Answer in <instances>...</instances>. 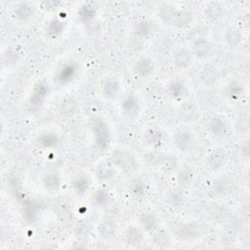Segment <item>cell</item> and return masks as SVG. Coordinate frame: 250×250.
<instances>
[{
    "instance_id": "cell-32",
    "label": "cell",
    "mask_w": 250,
    "mask_h": 250,
    "mask_svg": "<svg viewBox=\"0 0 250 250\" xmlns=\"http://www.w3.org/2000/svg\"><path fill=\"white\" fill-rule=\"evenodd\" d=\"M110 200V193L109 191L104 188H99L94 190L91 196L92 203L100 208L105 207Z\"/></svg>"
},
{
    "instance_id": "cell-34",
    "label": "cell",
    "mask_w": 250,
    "mask_h": 250,
    "mask_svg": "<svg viewBox=\"0 0 250 250\" xmlns=\"http://www.w3.org/2000/svg\"><path fill=\"white\" fill-rule=\"evenodd\" d=\"M21 58V53L15 46H9L2 54V63L4 66L14 65Z\"/></svg>"
},
{
    "instance_id": "cell-17",
    "label": "cell",
    "mask_w": 250,
    "mask_h": 250,
    "mask_svg": "<svg viewBox=\"0 0 250 250\" xmlns=\"http://www.w3.org/2000/svg\"><path fill=\"white\" fill-rule=\"evenodd\" d=\"M225 9L222 3L217 1L208 2L204 8V16L210 22H217L224 17Z\"/></svg>"
},
{
    "instance_id": "cell-7",
    "label": "cell",
    "mask_w": 250,
    "mask_h": 250,
    "mask_svg": "<svg viewBox=\"0 0 250 250\" xmlns=\"http://www.w3.org/2000/svg\"><path fill=\"white\" fill-rule=\"evenodd\" d=\"M120 108L126 117L136 118L141 111V104L134 94H128L121 101Z\"/></svg>"
},
{
    "instance_id": "cell-2",
    "label": "cell",
    "mask_w": 250,
    "mask_h": 250,
    "mask_svg": "<svg viewBox=\"0 0 250 250\" xmlns=\"http://www.w3.org/2000/svg\"><path fill=\"white\" fill-rule=\"evenodd\" d=\"M92 131L98 148L106 149L111 142V133L107 123L101 117H95L92 122Z\"/></svg>"
},
{
    "instance_id": "cell-30",
    "label": "cell",
    "mask_w": 250,
    "mask_h": 250,
    "mask_svg": "<svg viewBox=\"0 0 250 250\" xmlns=\"http://www.w3.org/2000/svg\"><path fill=\"white\" fill-rule=\"evenodd\" d=\"M39 214V207L32 199H27L22 205V216L24 220L30 224L36 222Z\"/></svg>"
},
{
    "instance_id": "cell-16",
    "label": "cell",
    "mask_w": 250,
    "mask_h": 250,
    "mask_svg": "<svg viewBox=\"0 0 250 250\" xmlns=\"http://www.w3.org/2000/svg\"><path fill=\"white\" fill-rule=\"evenodd\" d=\"M235 182L228 176L217 178L212 183V189L215 193L220 195H227L235 189Z\"/></svg>"
},
{
    "instance_id": "cell-45",
    "label": "cell",
    "mask_w": 250,
    "mask_h": 250,
    "mask_svg": "<svg viewBox=\"0 0 250 250\" xmlns=\"http://www.w3.org/2000/svg\"><path fill=\"white\" fill-rule=\"evenodd\" d=\"M62 4V2L60 1H56V0H50V1H44L42 2V6L43 8L45 9H48V10H54V9H57L60 7V5Z\"/></svg>"
},
{
    "instance_id": "cell-15",
    "label": "cell",
    "mask_w": 250,
    "mask_h": 250,
    "mask_svg": "<svg viewBox=\"0 0 250 250\" xmlns=\"http://www.w3.org/2000/svg\"><path fill=\"white\" fill-rule=\"evenodd\" d=\"M194 143V138L191 132L181 129L174 133V144L176 147L181 151L188 150Z\"/></svg>"
},
{
    "instance_id": "cell-26",
    "label": "cell",
    "mask_w": 250,
    "mask_h": 250,
    "mask_svg": "<svg viewBox=\"0 0 250 250\" xmlns=\"http://www.w3.org/2000/svg\"><path fill=\"white\" fill-rule=\"evenodd\" d=\"M139 227L145 231H154L158 227V219L157 217L150 212H144L138 217Z\"/></svg>"
},
{
    "instance_id": "cell-8",
    "label": "cell",
    "mask_w": 250,
    "mask_h": 250,
    "mask_svg": "<svg viewBox=\"0 0 250 250\" xmlns=\"http://www.w3.org/2000/svg\"><path fill=\"white\" fill-rule=\"evenodd\" d=\"M199 80L205 86H214L221 77L219 68L213 63H205L199 71Z\"/></svg>"
},
{
    "instance_id": "cell-27",
    "label": "cell",
    "mask_w": 250,
    "mask_h": 250,
    "mask_svg": "<svg viewBox=\"0 0 250 250\" xmlns=\"http://www.w3.org/2000/svg\"><path fill=\"white\" fill-rule=\"evenodd\" d=\"M168 94L175 100H182L188 93L186 83L181 79H173L167 85Z\"/></svg>"
},
{
    "instance_id": "cell-44",
    "label": "cell",
    "mask_w": 250,
    "mask_h": 250,
    "mask_svg": "<svg viewBox=\"0 0 250 250\" xmlns=\"http://www.w3.org/2000/svg\"><path fill=\"white\" fill-rule=\"evenodd\" d=\"M169 199L173 206H180L184 201V195L180 190H173L169 195Z\"/></svg>"
},
{
    "instance_id": "cell-1",
    "label": "cell",
    "mask_w": 250,
    "mask_h": 250,
    "mask_svg": "<svg viewBox=\"0 0 250 250\" xmlns=\"http://www.w3.org/2000/svg\"><path fill=\"white\" fill-rule=\"evenodd\" d=\"M110 161L123 173L133 174L138 169V162L135 156L128 150L116 148L110 153Z\"/></svg>"
},
{
    "instance_id": "cell-3",
    "label": "cell",
    "mask_w": 250,
    "mask_h": 250,
    "mask_svg": "<svg viewBox=\"0 0 250 250\" xmlns=\"http://www.w3.org/2000/svg\"><path fill=\"white\" fill-rule=\"evenodd\" d=\"M172 231L179 240L190 242L200 235V227L195 222H180L173 225Z\"/></svg>"
},
{
    "instance_id": "cell-35",
    "label": "cell",
    "mask_w": 250,
    "mask_h": 250,
    "mask_svg": "<svg viewBox=\"0 0 250 250\" xmlns=\"http://www.w3.org/2000/svg\"><path fill=\"white\" fill-rule=\"evenodd\" d=\"M129 190L134 197L141 198L145 196L147 191V186L146 181L142 178L134 179L129 185Z\"/></svg>"
},
{
    "instance_id": "cell-24",
    "label": "cell",
    "mask_w": 250,
    "mask_h": 250,
    "mask_svg": "<svg viewBox=\"0 0 250 250\" xmlns=\"http://www.w3.org/2000/svg\"><path fill=\"white\" fill-rule=\"evenodd\" d=\"M35 13V7L30 2H20L14 8V15L20 21H29Z\"/></svg>"
},
{
    "instance_id": "cell-40",
    "label": "cell",
    "mask_w": 250,
    "mask_h": 250,
    "mask_svg": "<svg viewBox=\"0 0 250 250\" xmlns=\"http://www.w3.org/2000/svg\"><path fill=\"white\" fill-rule=\"evenodd\" d=\"M135 33L140 37H147L151 33V25L149 21L146 20H141L135 25Z\"/></svg>"
},
{
    "instance_id": "cell-36",
    "label": "cell",
    "mask_w": 250,
    "mask_h": 250,
    "mask_svg": "<svg viewBox=\"0 0 250 250\" xmlns=\"http://www.w3.org/2000/svg\"><path fill=\"white\" fill-rule=\"evenodd\" d=\"M97 14V8L93 3H84L79 10L78 16L81 21L89 22L95 19Z\"/></svg>"
},
{
    "instance_id": "cell-14",
    "label": "cell",
    "mask_w": 250,
    "mask_h": 250,
    "mask_svg": "<svg viewBox=\"0 0 250 250\" xmlns=\"http://www.w3.org/2000/svg\"><path fill=\"white\" fill-rule=\"evenodd\" d=\"M98 234L104 240H112L117 233V224L113 219L105 218L97 227Z\"/></svg>"
},
{
    "instance_id": "cell-28",
    "label": "cell",
    "mask_w": 250,
    "mask_h": 250,
    "mask_svg": "<svg viewBox=\"0 0 250 250\" xmlns=\"http://www.w3.org/2000/svg\"><path fill=\"white\" fill-rule=\"evenodd\" d=\"M178 10L179 9L169 3H161L158 6V15L164 23L168 25H173Z\"/></svg>"
},
{
    "instance_id": "cell-18",
    "label": "cell",
    "mask_w": 250,
    "mask_h": 250,
    "mask_svg": "<svg viewBox=\"0 0 250 250\" xmlns=\"http://www.w3.org/2000/svg\"><path fill=\"white\" fill-rule=\"evenodd\" d=\"M143 141L146 146L153 148H158L164 143V134L160 129L151 127L146 131Z\"/></svg>"
},
{
    "instance_id": "cell-21",
    "label": "cell",
    "mask_w": 250,
    "mask_h": 250,
    "mask_svg": "<svg viewBox=\"0 0 250 250\" xmlns=\"http://www.w3.org/2000/svg\"><path fill=\"white\" fill-rule=\"evenodd\" d=\"M209 132L216 138H223L228 134V125L220 116H213L207 122Z\"/></svg>"
},
{
    "instance_id": "cell-19",
    "label": "cell",
    "mask_w": 250,
    "mask_h": 250,
    "mask_svg": "<svg viewBox=\"0 0 250 250\" xmlns=\"http://www.w3.org/2000/svg\"><path fill=\"white\" fill-rule=\"evenodd\" d=\"M144 238V231L139 226H129L124 231V240L129 246H139L143 243Z\"/></svg>"
},
{
    "instance_id": "cell-12",
    "label": "cell",
    "mask_w": 250,
    "mask_h": 250,
    "mask_svg": "<svg viewBox=\"0 0 250 250\" xmlns=\"http://www.w3.org/2000/svg\"><path fill=\"white\" fill-rule=\"evenodd\" d=\"M133 72L140 78H147L154 72V62L148 57H142L134 62Z\"/></svg>"
},
{
    "instance_id": "cell-10",
    "label": "cell",
    "mask_w": 250,
    "mask_h": 250,
    "mask_svg": "<svg viewBox=\"0 0 250 250\" xmlns=\"http://www.w3.org/2000/svg\"><path fill=\"white\" fill-rule=\"evenodd\" d=\"M41 182L43 188L51 193L59 191L62 187V177L57 170H49L45 172L41 178Z\"/></svg>"
},
{
    "instance_id": "cell-39",
    "label": "cell",
    "mask_w": 250,
    "mask_h": 250,
    "mask_svg": "<svg viewBox=\"0 0 250 250\" xmlns=\"http://www.w3.org/2000/svg\"><path fill=\"white\" fill-rule=\"evenodd\" d=\"M154 234L152 236V242L160 247H166L170 242V236L164 229H158L154 230Z\"/></svg>"
},
{
    "instance_id": "cell-33",
    "label": "cell",
    "mask_w": 250,
    "mask_h": 250,
    "mask_svg": "<svg viewBox=\"0 0 250 250\" xmlns=\"http://www.w3.org/2000/svg\"><path fill=\"white\" fill-rule=\"evenodd\" d=\"M65 23L58 19V18H53L50 20L46 25V34L50 38H57L59 37L64 30Z\"/></svg>"
},
{
    "instance_id": "cell-22",
    "label": "cell",
    "mask_w": 250,
    "mask_h": 250,
    "mask_svg": "<svg viewBox=\"0 0 250 250\" xmlns=\"http://www.w3.org/2000/svg\"><path fill=\"white\" fill-rule=\"evenodd\" d=\"M156 164L160 168V170L164 173H172L175 172L179 165L178 158L170 153L161 154L156 159Z\"/></svg>"
},
{
    "instance_id": "cell-25",
    "label": "cell",
    "mask_w": 250,
    "mask_h": 250,
    "mask_svg": "<svg viewBox=\"0 0 250 250\" xmlns=\"http://www.w3.org/2000/svg\"><path fill=\"white\" fill-rule=\"evenodd\" d=\"M179 114L182 120L186 122L194 121L198 116V108L193 101L184 102L179 109Z\"/></svg>"
},
{
    "instance_id": "cell-9",
    "label": "cell",
    "mask_w": 250,
    "mask_h": 250,
    "mask_svg": "<svg viewBox=\"0 0 250 250\" xmlns=\"http://www.w3.org/2000/svg\"><path fill=\"white\" fill-rule=\"evenodd\" d=\"M227 160H228L227 153L223 149L216 148L208 154L205 161V165L209 171L216 172L221 170L226 165Z\"/></svg>"
},
{
    "instance_id": "cell-4",
    "label": "cell",
    "mask_w": 250,
    "mask_h": 250,
    "mask_svg": "<svg viewBox=\"0 0 250 250\" xmlns=\"http://www.w3.org/2000/svg\"><path fill=\"white\" fill-rule=\"evenodd\" d=\"M49 86L48 84L44 81V80H41V81H38L32 91H31V94L29 96V99H28V108L31 112H37L38 110L41 109L48 94H49Z\"/></svg>"
},
{
    "instance_id": "cell-13",
    "label": "cell",
    "mask_w": 250,
    "mask_h": 250,
    "mask_svg": "<svg viewBox=\"0 0 250 250\" xmlns=\"http://www.w3.org/2000/svg\"><path fill=\"white\" fill-rule=\"evenodd\" d=\"M193 56L188 48H180L173 55V64L178 70H185L192 63Z\"/></svg>"
},
{
    "instance_id": "cell-20",
    "label": "cell",
    "mask_w": 250,
    "mask_h": 250,
    "mask_svg": "<svg viewBox=\"0 0 250 250\" xmlns=\"http://www.w3.org/2000/svg\"><path fill=\"white\" fill-rule=\"evenodd\" d=\"M60 144V137L55 132H44L36 138V145L41 149H53Z\"/></svg>"
},
{
    "instance_id": "cell-38",
    "label": "cell",
    "mask_w": 250,
    "mask_h": 250,
    "mask_svg": "<svg viewBox=\"0 0 250 250\" xmlns=\"http://www.w3.org/2000/svg\"><path fill=\"white\" fill-rule=\"evenodd\" d=\"M77 109H78V105L76 104V101L71 98L62 101V104L60 105L61 115L65 117L73 116L77 112Z\"/></svg>"
},
{
    "instance_id": "cell-5",
    "label": "cell",
    "mask_w": 250,
    "mask_h": 250,
    "mask_svg": "<svg viewBox=\"0 0 250 250\" xmlns=\"http://www.w3.org/2000/svg\"><path fill=\"white\" fill-rule=\"evenodd\" d=\"M79 70V65L76 62L69 61L63 63L56 73V81L60 85H64L71 82L77 75Z\"/></svg>"
},
{
    "instance_id": "cell-11",
    "label": "cell",
    "mask_w": 250,
    "mask_h": 250,
    "mask_svg": "<svg viewBox=\"0 0 250 250\" xmlns=\"http://www.w3.org/2000/svg\"><path fill=\"white\" fill-rule=\"evenodd\" d=\"M120 91V82L116 77L109 76L104 78L101 83L102 96L106 100H113Z\"/></svg>"
},
{
    "instance_id": "cell-43",
    "label": "cell",
    "mask_w": 250,
    "mask_h": 250,
    "mask_svg": "<svg viewBox=\"0 0 250 250\" xmlns=\"http://www.w3.org/2000/svg\"><path fill=\"white\" fill-rule=\"evenodd\" d=\"M178 184L182 187L188 186L192 181V173L188 170H181L177 175Z\"/></svg>"
},
{
    "instance_id": "cell-23",
    "label": "cell",
    "mask_w": 250,
    "mask_h": 250,
    "mask_svg": "<svg viewBox=\"0 0 250 250\" xmlns=\"http://www.w3.org/2000/svg\"><path fill=\"white\" fill-rule=\"evenodd\" d=\"M91 187V178L88 174L80 173L71 181V188L78 195H84Z\"/></svg>"
},
{
    "instance_id": "cell-41",
    "label": "cell",
    "mask_w": 250,
    "mask_h": 250,
    "mask_svg": "<svg viewBox=\"0 0 250 250\" xmlns=\"http://www.w3.org/2000/svg\"><path fill=\"white\" fill-rule=\"evenodd\" d=\"M244 94L243 85L238 83L237 81H231L228 86V95L230 99L236 100L240 98Z\"/></svg>"
},
{
    "instance_id": "cell-6",
    "label": "cell",
    "mask_w": 250,
    "mask_h": 250,
    "mask_svg": "<svg viewBox=\"0 0 250 250\" xmlns=\"http://www.w3.org/2000/svg\"><path fill=\"white\" fill-rule=\"evenodd\" d=\"M190 51L193 57L197 58L198 60H205L212 56L213 45L208 39L204 37H198L193 40Z\"/></svg>"
},
{
    "instance_id": "cell-37",
    "label": "cell",
    "mask_w": 250,
    "mask_h": 250,
    "mask_svg": "<svg viewBox=\"0 0 250 250\" xmlns=\"http://www.w3.org/2000/svg\"><path fill=\"white\" fill-rule=\"evenodd\" d=\"M95 175L99 181L108 182L113 178L114 172L109 165L104 163H100L95 168Z\"/></svg>"
},
{
    "instance_id": "cell-31",
    "label": "cell",
    "mask_w": 250,
    "mask_h": 250,
    "mask_svg": "<svg viewBox=\"0 0 250 250\" xmlns=\"http://www.w3.org/2000/svg\"><path fill=\"white\" fill-rule=\"evenodd\" d=\"M192 21L193 15L189 10L179 9L172 26H175L177 28H186L188 25H190Z\"/></svg>"
},
{
    "instance_id": "cell-29",
    "label": "cell",
    "mask_w": 250,
    "mask_h": 250,
    "mask_svg": "<svg viewBox=\"0 0 250 250\" xmlns=\"http://www.w3.org/2000/svg\"><path fill=\"white\" fill-rule=\"evenodd\" d=\"M224 40H225V43L229 48H236L241 44L243 40V33L238 27H235V26L229 27L225 32Z\"/></svg>"
},
{
    "instance_id": "cell-42",
    "label": "cell",
    "mask_w": 250,
    "mask_h": 250,
    "mask_svg": "<svg viewBox=\"0 0 250 250\" xmlns=\"http://www.w3.org/2000/svg\"><path fill=\"white\" fill-rule=\"evenodd\" d=\"M91 231V223L88 220L80 221L74 228V233L77 237H86Z\"/></svg>"
}]
</instances>
